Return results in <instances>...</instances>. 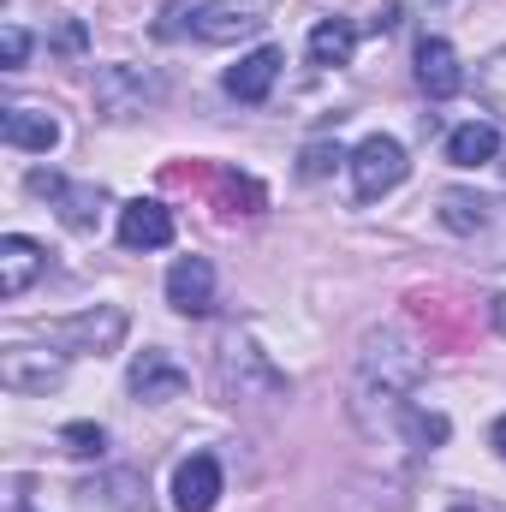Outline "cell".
Masks as SVG:
<instances>
[{"label":"cell","instance_id":"obj_9","mask_svg":"<svg viewBox=\"0 0 506 512\" xmlns=\"http://www.w3.org/2000/svg\"><path fill=\"white\" fill-rule=\"evenodd\" d=\"M167 304L179 316H203L215 304V262L209 256H179L167 268Z\"/></svg>","mask_w":506,"mask_h":512},{"label":"cell","instance_id":"obj_18","mask_svg":"<svg viewBox=\"0 0 506 512\" xmlns=\"http://www.w3.org/2000/svg\"><path fill=\"white\" fill-rule=\"evenodd\" d=\"M352 48H358V30H352L346 18H322V24L310 30V66H346Z\"/></svg>","mask_w":506,"mask_h":512},{"label":"cell","instance_id":"obj_14","mask_svg":"<svg viewBox=\"0 0 506 512\" xmlns=\"http://www.w3.org/2000/svg\"><path fill=\"white\" fill-rule=\"evenodd\" d=\"M0 137H6V149L48 155V149L60 143V120L42 114V108H6V114H0Z\"/></svg>","mask_w":506,"mask_h":512},{"label":"cell","instance_id":"obj_5","mask_svg":"<svg viewBox=\"0 0 506 512\" xmlns=\"http://www.w3.org/2000/svg\"><path fill=\"white\" fill-rule=\"evenodd\" d=\"M126 387L143 399V405H167V399H179L191 376H185V364L173 358V352H161V346H149V352H137L126 370Z\"/></svg>","mask_w":506,"mask_h":512},{"label":"cell","instance_id":"obj_11","mask_svg":"<svg viewBox=\"0 0 506 512\" xmlns=\"http://www.w3.org/2000/svg\"><path fill=\"white\" fill-rule=\"evenodd\" d=\"M215 501H221V465H215V453H191L173 471V507L179 512H215Z\"/></svg>","mask_w":506,"mask_h":512},{"label":"cell","instance_id":"obj_15","mask_svg":"<svg viewBox=\"0 0 506 512\" xmlns=\"http://www.w3.org/2000/svg\"><path fill=\"white\" fill-rule=\"evenodd\" d=\"M274 78H280V48H251V54L227 72V96H239V102H268Z\"/></svg>","mask_w":506,"mask_h":512},{"label":"cell","instance_id":"obj_19","mask_svg":"<svg viewBox=\"0 0 506 512\" xmlns=\"http://www.w3.org/2000/svg\"><path fill=\"white\" fill-rule=\"evenodd\" d=\"M399 423H405V435H411L417 447H429V453L447 441V417H441V411H417V405H399Z\"/></svg>","mask_w":506,"mask_h":512},{"label":"cell","instance_id":"obj_21","mask_svg":"<svg viewBox=\"0 0 506 512\" xmlns=\"http://www.w3.org/2000/svg\"><path fill=\"white\" fill-rule=\"evenodd\" d=\"M60 447H66L72 459H102L108 435H102V423H66V429H60Z\"/></svg>","mask_w":506,"mask_h":512},{"label":"cell","instance_id":"obj_6","mask_svg":"<svg viewBox=\"0 0 506 512\" xmlns=\"http://www.w3.org/2000/svg\"><path fill=\"white\" fill-rule=\"evenodd\" d=\"M66 382V352H30V346H6L0 352V387L12 393H48Z\"/></svg>","mask_w":506,"mask_h":512},{"label":"cell","instance_id":"obj_1","mask_svg":"<svg viewBox=\"0 0 506 512\" xmlns=\"http://www.w3.org/2000/svg\"><path fill=\"white\" fill-rule=\"evenodd\" d=\"M358 382L364 393H376L387 405H405V393L423 382V352L411 346V334L405 328H376V334H364V352H358Z\"/></svg>","mask_w":506,"mask_h":512},{"label":"cell","instance_id":"obj_12","mask_svg":"<svg viewBox=\"0 0 506 512\" xmlns=\"http://www.w3.org/2000/svg\"><path fill=\"white\" fill-rule=\"evenodd\" d=\"M417 84H423V96H429V102H447V96H459L465 72H459V54H453V42H441V36H423V42H417Z\"/></svg>","mask_w":506,"mask_h":512},{"label":"cell","instance_id":"obj_25","mask_svg":"<svg viewBox=\"0 0 506 512\" xmlns=\"http://www.w3.org/2000/svg\"><path fill=\"white\" fill-rule=\"evenodd\" d=\"M489 441H495V453H501V459H506V417H501V423H495V429H489Z\"/></svg>","mask_w":506,"mask_h":512},{"label":"cell","instance_id":"obj_23","mask_svg":"<svg viewBox=\"0 0 506 512\" xmlns=\"http://www.w3.org/2000/svg\"><path fill=\"white\" fill-rule=\"evenodd\" d=\"M24 54H30V36H24L18 24H6V30H0V66H6V72H18V66H24Z\"/></svg>","mask_w":506,"mask_h":512},{"label":"cell","instance_id":"obj_13","mask_svg":"<svg viewBox=\"0 0 506 512\" xmlns=\"http://www.w3.org/2000/svg\"><path fill=\"white\" fill-rule=\"evenodd\" d=\"M42 268H48V251H42L36 239L6 233V239H0V298H24Z\"/></svg>","mask_w":506,"mask_h":512},{"label":"cell","instance_id":"obj_20","mask_svg":"<svg viewBox=\"0 0 506 512\" xmlns=\"http://www.w3.org/2000/svg\"><path fill=\"white\" fill-rule=\"evenodd\" d=\"M477 96H483V102L506 120V48H495V54L477 66Z\"/></svg>","mask_w":506,"mask_h":512},{"label":"cell","instance_id":"obj_7","mask_svg":"<svg viewBox=\"0 0 506 512\" xmlns=\"http://www.w3.org/2000/svg\"><path fill=\"white\" fill-rule=\"evenodd\" d=\"M30 191L36 197H54V209H60V221L72 233H90L102 221V191L96 185H66L60 173H30Z\"/></svg>","mask_w":506,"mask_h":512},{"label":"cell","instance_id":"obj_17","mask_svg":"<svg viewBox=\"0 0 506 512\" xmlns=\"http://www.w3.org/2000/svg\"><path fill=\"white\" fill-rule=\"evenodd\" d=\"M489 209H495V197H477V191H441V227L447 233H459V239H483V227H489Z\"/></svg>","mask_w":506,"mask_h":512},{"label":"cell","instance_id":"obj_22","mask_svg":"<svg viewBox=\"0 0 506 512\" xmlns=\"http://www.w3.org/2000/svg\"><path fill=\"white\" fill-rule=\"evenodd\" d=\"M340 161H352L340 143H310V149L298 155V173H304V179H322V173H334Z\"/></svg>","mask_w":506,"mask_h":512},{"label":"cell","instance_id":"obj_26","mask_svg":"<svg viewBox=\"0 0 506 512\" xmlns=\"http://www.w3.org/2000/svg\"><path fill=\"white\" fill-rule=\"evenodd\" d=\"M495 322H501V328H506V292H501V298H495Z\"/></svg>","mask_w":506,"mask_h":512},{"label":"cell","instance_id":"obj_4","mask_svg":"<svg viewBox=\"0 0 506 512\" xmlns=\"http://www.w3.org/2000/svg\"><path fill=\"white\" fill-rule=\"evenodd\" d=\"M262 6L256 0H203L191 12V36L197 42H245V36H262Z\"/></svg>","mask_w":506,"mask_h":512},{"label":"cell","instance_id":"obj_3","mask_svg":"<svg viewBox=\"0 0 506 512\" xmlns=\"http://www.w3.org/2000/svg\"><path fill=\"white\" fill-rule=\"evenodd\" d=\"M352 191H358V203H381L387 191H399L405 185V173H411V161H405V149H399V137H364L358 149H352Z\"/></svg>","mask_w":506,"mask_h":512},{"label":"cell","instance_id":"obj_24","mask_svg":"<svg viewBox=\"0 0 506 512\" xmlns=\"http://www.w3.org/2000/svg\"><path fill=\"white\" fill-rule=\"evenodd\" d=\"M489 233H501V239L489 245V256H483V262H506V203H495V209H489V227H483V239H489Z\"/></svg>","mask_w":506,"mask_h":512},{"label":"cell","instance_id":"obj_27","mask_svg":"<svg viewBox=\"0 0 506 512\" xmlns=\"http://www.w3.org/2000/svg\"><path fill=\"white\" fill-rule=\"evenodd\" d=\"M453 512H477V507H453Z\"/></svg>","mask_w":506,"mask_h":512},{"label":"cell","instance_id":"obj_10","mask_svg":"<svg viewBox=\"0 0 506 512\" xmlns=\"http://www.w3.org/2000/svg\"><path fill=\"white\" fill-rule=\"evenodd\" d=\"M120 245L126 251H161L173 245V209L155 203V197H137L120 209Z\"/></svg>","mask_w":506,"mask_h":512},{"label":"cell","instance_id":"obj_16","mask_svg":"<svg viewBox=\"0 0 506 512\" xmlns=\"http://www.w3.org/2000/svg\"><path fill=\"white\" fill-rule=\"evenodd\" d=\"M447 161L453 167H489V161H501V131L489 126V120L453 126L447 131Z\"/></svg>","mask_w":506,"mask_h":512},{"label":"cell","instance_id":"obj_2","mask_svg":"<svg viewBox=\"0 0 506 512\" xmlns=\"http://www.w3.org/2000/svg\"><path fill=\"white\" fill-rule=\"evenodd\" d=\"M42 340L60 346L66 358H72V352L108 358V352H120V340H126V310H120V304H96V310H78V316H54V322H42Z\"/></svg>","mask_w":506,"mask_h":512},{"label":"cell","instance_id":"obj_8","mask_svg":"<svg viewBox=\"0 0 506 512\" xmlns=\"http://www.w3.org/2000/svg\"><path fill=\"white\" fill-rule=\"evenodd\" d=\"M155 96H161V84L143 78V72H131V66H102V72H96V108H102L108 120H126V114H137V108L155 102Z\"/></svg>","mask_w":506,"mask_h":512}]
</instances>
